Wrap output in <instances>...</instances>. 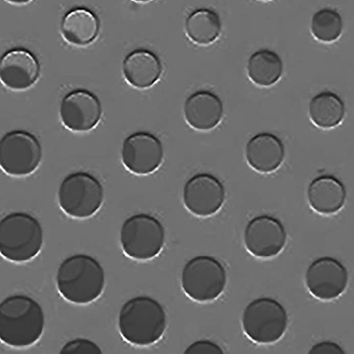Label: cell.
<instances>
[{
  "mask_svg": "<svg viewBox=\"0 0 354 354\" xmlns=\"http://www.w3.org/2000/svg\"><path fill=\"white\" fill-rule=\"evenodd\" d=\"M106 282L104 267L94 257L77 253L65 258L56 274V285L67 301L86 304L97 299Z\"/></svg>",
  "mask_w": 354,
  "mask_h": 354,
  "instance_id": "obj_1",
  "label": "cell"
},
{
  "mask_svg": "<svg viewBox=\"0 0 354 354\" xmlns=\"http://www.w3.org/2000/svg\"><path fill=\"white\" fill-rule=\"evenodd\" d=\"M44 313L40 304L25 295H13L0 302V340L12 347L32 345L42 335Z\"/></svg>",
  "mask_w": 354,
  "mask_h": 354,
  "instance_id": "obj_2",
  "label": "cell"
},
{
  "mask_svg": "<svg viewBox=\"0 0 354 354\" xmlns=\"http://www.w3.org/2000/svg\"><path fill=\"white\" fill-rule=\"evenodd\" d=\"M122 337L136 346H149L161 339L167 328V315L162 306L146 295L127 300L118 317Z\"/></svg>",
  "mask_w": 354,
  "mask_h": 354,
  "instance_id": "obj_3",
  "label": "cell"
},
{
  "mask_svg": "<svg viewBox=\"0 0 354 354\" xmlns=\"http://www.w3.org/2000/svg\"><path fill=\"white\" fill-rule=\"evenodd\" d=\"M44 230L39 221L25 212H12L0 219V254L15 263L27 262L40 252Z\"/></svg>",
  "mask_w": 354,
  "mask_h": 354,
  "instance_id": "obj_4",
  "label": "cell"
},
{
  "mask_svg": "<svg viewBox=\"0 0 354 354\" xmlns=\"http://www.w3.org/2000/svg\"><path fill=\"white\" fill-rule=\"evenodd\" d=\"M166 238L162 223L145 212L127 217L120 230V244L123 253L138 261H150L162 252Z\"/></svg>",
  "mask_w": 354,
  "mask_h": 354,
  "instance_id": "obj_5",
  "label": "cell"
},
{
  "mask_svg": "<svg viewBox=\"0 0 354 354\" xmlns=\"http://www.w3.org/2000/svg\"><path fill=\"white\" fill-rule=\"evenodd\" d=\"M104 189L93 174L76 171L68 174L61 181L57 201L60 209L75 219L93 216L102 206Z\"/></svg>",
  "mask_w": 354,
  "mask_h": 354,
  "instance_id": "obj_6",
  "label": "cell"
},
{
  "mask_svg": "<svg viewBox=\"0 0 354 354\" xmlns=\"http://www.w3.org/2000/svg\"><path fill=\"white\" fill-rule=\"evenodd\" d=\"M181 286L192 299L206 302L218 298L227 283V272L221 261L209 255L189 259L181 272Z\"/></svg>",
  "mask_w": 354,
  "mask_h": 354,
  "instance_id": "obj_7",
  "label": "cell"
},
{
  "mask_svg": "<svg viewBox=\"0 0 354 354\" xmlns=\"http://www.w3.org/2000/svg\"><path fill=\"white\" fill-rule=\"evenodd\" d=\"M288 313L283 306L270 297L252 300L245 307L242 316L245 333L259 344L278 341L288 326Z\"/></svg>",
  "mask_w": 354,
  "mask_h": 354,
  "instance_id": "obj_8",
  "label": "cell"
},
{
  "mask_svg": "<svg viewBox=\"0 0 354 354\" xmlns=\"http://www.w3.org/2000/svg\"><path fill=\"white\" fill-rule=\"evenodd\" d=\"M43 158L38 138L25 130H12L0 138V168L9 176L23 177L34 173Z\"/></svg>",
  "mask_w": 354,
  "mask_h": 354,
  "instance_id": "obj_9",
  "label": "cell"
},
{
  "mask_svg": "<svg viewBox=\"0 0 354 354\" xmlns=\"http://www.w3.org/2000/svg\"><path fill=\"white\" fill-rule=\"evenodd\" d=\"M164 145L155 134L145 131L133 132L122 144L120 159L125 169L137 176L150 175L162 165Z\"/></svg>",
  "mask_w": 354,
  "mask_h": 354,
  "instance_id": "obj_10",
  "label": "cell"
},
{
  "mask_svg": "<svg viewBox=\"0 0 354 354\" xmlns=\"http://www.w3.org/2000/svg\"><path fill=\"white\" fill-rule=\"evenodd\" d=\"M103 113L99 97L91 91L77 88L61 100L59 117L62 126L77 133L91 131L100 123Z\"/></svg>",
  "mask_w": 354,
  "mask_h": 354,
  "instance_id": "obj_11",
  "label": "cell"
},
{
  "mask_svg": "<svg viewBox=\"0 0 354 354\" xmlns=\"http://www.w3.org/2000/svg\"><path fill=\"white\" fill-rule=\"evenodd\" d=\"M225 188L214 175L200 172L190 176L183 188V203L186 209L198 217L217 213L225 200Z\"/></svg>",
  "mask_w": 354,
  "mask_h": 354,
  "instance_id": "obj_12",
  "label": "cell"
},
{
  "mask_svg": "<svg viewBox=\"0 0 354 354\" xmlns=\"http://www.w3.org/2000/svg\"><path fill=\"white\" fill-rule=\"evenodd\" d=\"M247 250L254 257L269 259L278 255L287 241V232L277 218L262 214L247 223L243 234Z\"/></svg>",
  "mask_w": 354,
  "mask_h": 354,
  "instance_id": "obj_13",
  "label": "cell"
},
{
  "mask_svg": "<svg viewBox=\"0 0 354 354\" xmlns=\"http://www.w3.org/2000/svg\"><path fill=\"white\" fill-rule=\"evenodd\" d=\"M309 292L322 300H330L340 296L348 281L346 268L337 259L322 257L314 260L305 274Z\"/></svg>",
  "mask_w": 354,
  "mask_h": 354,
  "instance_id": "obj_14",
  "label": "cell"
},
{
  "mask_svg": "<svg viewBox=\"0 0 354 354\" xmlns=\"http://www.w3.org/2000/svg\"><path fill=\"white\" fill-rule=\"evenodd\" d=\"M40 74L38 59L26 48H12L0 57V83L10 91L30 89L37 84Z\"/></svg>",
  "mask_w": 354,
  "mask_h": 354,
  "instance_id": "obj_15",
  "label": "cell"
},
{
  "mask_svg": "<svg viewBox=\"0 0 354 354\" xmlns=\"http://www.w3.org/2000/svg\"><path fill=\"white\" fill-rule=\"evenodd\" d=\"M122 73L131 86L140 90L148 89L160 80L163 65L156 53L140 48L125 55L122 62Z\"/></svg>",
  "mask_w": 354,
  "mask_h": 354,
  "instance_id": "obj_16",
  "label": "cell"
},
{
  "mask_svg": "<svg viewBox=\"0 0 354 354\" xmlns=\"http://www.w3.org/2000/svg\"><path fill=\"white\" fill-rule=\"evenodd\" d=\"M183 112L189 127L199 131H207L220 123L223 115V104L214 93L198 90L186 98Z\"/></svg>",
  "mask_w": 354,
  "mask_h": 354,
  "instance_id": "obj_17",
  "label": "cell"
},
{
  "mask_svg": "<svg viewBox=\"0 0 354 354\" xmlns=\"http://www.w3.org/2000/svg\"><path fill=\"white\" fill-rule=\"evenodd\" d=\"M101 22L97 15L86 7H75L63 16L60 34L69 45L86 47L93 44L100 32Z\"/></svg>",
  "mask_w": 354,
  "mask_h": 354,
  "instance_id": "obj_18",
  "label": "cell"
},
{
  "mask_svg": "<svg viewBox=\"0 0 354 354\" xmlns=\"http://www.w3.org/2000/svg\"><path fill=\"white\" fill-rule=\"evenodd\" d=\"M285 147L276 135L261 132L252 136L245 146V158L254 170L263 174L276 171L285 158Z\"/></svg>",
  "mask_w": 354,
  "mask_h": 354,
  "instance_id": "obj_19",
  "label": "cell"
},
{
  "mask_svg": "<svg viewBox=\"0 0 354 354\" xmlns=\"http://www.w3.org/2000/svg\"><path fill=\"white\" fill-rule=\"evenodd\" d=\"M307 199L310 207L323 215L336 214L342 209L346 199L343 183L336 177L324 174L317 176L309 183Z\"/></svg>",
  "mask_w": 354,
  "mask_h": 354,
  "instance_id": "obj_20",
  "label": "cell"
},
{
  "mask_svg": "<svg viewBox=\"0 0 354 354\" xmlns=\"http://www.w3.org/2000/svg\"><path fill=\"white\" fill-rule=\"evenodd\" d=\"M222 24L220 16L207 8H197L186 17L184 29L190 41L198 46H208L219 37Z\"/></svg>",
  "mask_w": 354,
  "mask_h": 354,
  "instance_id": "obj_21",
  "label": "cell"
},
{
  "mask_svg": "<svg viewBox=\"0 0 354 354\" xmlns=\"http://www.w3.org/2000/svg\"><path fill=\"white\" fill-rule=\"evenodd\" d=\"M309 117L319 128L329 129L338 126L345 114V105L335 93L325 91L314 95L309 102Z\"/></svg>",
  "mask_w": 354,
  "mask_h": 354,
  "instance_id": "obj_22",
  "label": "cell"
},
{
  "mask_svg": "<svg viewBox=\"0 0 354 354\" xmlns=\"http://www.w3.org/2000/svg\"><path fill=\"white\" fill-rule=\"evenodd\" d=\"M283 64L279 55L269 49H260L253 53L248 60L247 73L256 85L268 87L280 79Z\"/></svg>",
  "mask_w": 354,
  "mask_h": 354,
  "instance_id": "obj_23",
  "label": "cell"
},
{
  "mask_svg": "<svg viewBox=\"0 0 354 354\" xmlns=\"http://www.w3.org/2000/svg\"><path fill=\"white\" fill-rule=\"evenodd\" d=\"M343 29V20L339 13L330 8L319 10L312 17L310 30L313 36L324 43H331L339 39Z\"/></svg>",
  "mask_w": 354,
  "mask_h": 354,
  "instance_id": "obj_24",
  "label": "cell"
},
{
  "mask_svg": "<svg viewBox=\"0 0 354 354\" xmlns=\"http://www.w3.org/2000/svg\"><path fill=\"white\" fill-rule=\"evenodd\" d=\"M59 354H103L100 347L94 342L77 337L67 342Z\"/></svg>",
  "mask_w": 354,
  "mask_h": 354,
  "instance_id": "obj_25",
  "label": "cell"
},
{
  "mask_svg": "<svg viewBox=\"0 0 354 354\" xmlns=\"http://www.w3.org/2000/svg\"><path fill=\"white\" fill-rule=\"evenodd\" d=\"M183 354H225L216 343L208 339H200L189 344Z\"/></svg>",
  "mask_w": 354,
  "mask_h": 354,
  "instance_id": "obj_26",
  "label": "cell"
},
{
  "mask_svg": "<svg viewBox=\"0 0 354 354\" xmlns=\"http://www.w3.org/2000/svg\"><path fill=\"white\" fill-rule=\"evenodd\" d=\"M308 354H346L344 348L332 341H322L314 344Z\"/></svg>",
  "mask_w": 354,
  "mask_h": 354,
  "instance_id": "obj_27",
  "label": "cell"
},
{
  "mask_svg": "<svg viewBox=\"0 0 354 354\" xmlns=\"http://www.w3.org/2000/svg\"><path fill=\"white\" fill-rule=\"evenodd\" d=\"M10 3L12 4L15 3V5L21 4V6H22V5H25L26 3L28 4L29 1H10Z\"/></svg>",
  "mask_w": 354,
  "mask_h": 354,
  "instance_id": "obj_28",
  "label": "cell"
}]
</instances>
